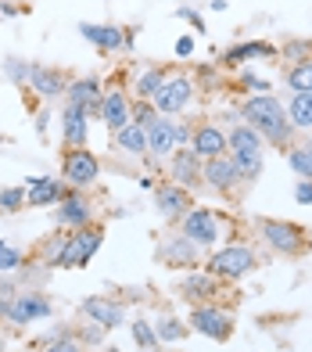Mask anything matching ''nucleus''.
<instances>
[{
    "mask_svg": "<svg viewBox=\"0 0 312 352\" xmlns=\"http://www.w3.org/2000/svg\"><path fill=\"white\" fill-rule=\"evenodd\" d=\"M255 54H273V47H266V43H241V47H233V51L226 54V61H241V58H255Z\"/></svg>",
    "mask_w": 312,
    "mask_h": 352,
    "instance_id": "473e14b6",
    "label": "nucleus"
},
{
    "mask_svg": "<svg viewBox=\"0 0 312 352\" xmlns=\"http://www.w3.org/2000/svg\"><path fill=\"white\" fill-rule=\"evenodd\" d=\"M241 116L248 119V126H255V130L262 133V140H273V144H287L291 140V119L284 104H280L276 98H269V94H259V98H248Z\"/></svg>",
    "mask_w": 312,
    "mask_h": 352,
    "instance_id": "f257e3e1",
    "label": "nucleus"
},
{
    "mask_svg": "<svg viewBox=\"0 0 312 352\" xmlns=\"http://www.w3.org/2000/svg\"><path fill=\"white\" fill-rule=\"evenodd\" d=\"M154 205H158V216H165L173 223V219H183L194 209V198H191V190L180 187V184H162L154 190Z\"/></svg>",
    "mask_w": 312,
    "mask_h": 352,
    "instance_id": "1a4fd4ad",
    "label": "nucleus"
},
{
    "mask_svg": "<svg viewBox=\"0 0 312 352\" xmlns=\"http://www.w3.org/2000/svg\"><path fill=\"white\" fill-rule=\"evenodd\" d=\"M230 158L237 162L244 180H259V173H262V133L255 126L244 122L237 130H230Z\"/></svg>",
    "mask_w": 312,
    "mask_h": 352,
    "instance_id": "f03ea898",
    "label": "nucleus"
},
{
    "mask_svg": "<svg viewBox=\"0 0 312 352\" xmlns=\"http://www.w3.org/2000/svg\"><path fill=\"white\" fill-rule=\"evenodd\" d=\"M154 334H158V342H180L183 334H187V327H180L173 316H162V320H158V331H154Z\"/></svg>",
    "mask_w": 312,
    "mask_h": 352,
    "instance_id": "7c9ffc66",
    "label": "nucleus"
},
{
    "mask_svg": "<svg viewBox=\"0 0 312 352\" xmlns=\"http://www.w3.org/2000/svg\"><path fill=\"white\" fill-rule=\"evenodd\" d=\"M205 184L215 190H233L237 184H244V176L230 155H215V158H205Z\"/></svg>",
    "mask_w": 312,
    "mask_h": 352,
    "instance_id": "ddd939ff",
    "label": "nucleus"
},
{
    "mask_svg": "<svg viewBox=\"0 0 312 352\" xmlns=\"http://www.w3.org/2000/svg\"><path fill=\"white\" fill-rule=\"evenodd\" d=\"M101 241H104V234H101V227H80L69 241H65V248H61V259H58V266H65V270H75V266H86L90 259H93V252L101 248Z\"/></svg>",
    "mask_w": 312,
    "mask_h": 352,
    "instance_id": "39448f33",
    "label": "nucleus"
},
{
    "mask_svg": "<svg viewBox=\"0 0 312 352\" xmlns=\"http://www.w3.org/2000/svg\"><path fill=\"white\" fill-rule=\"evenodd\" d=\"M197 252H201V248L191 241V237L180 234V237H169V241L158 248V259H162L165 266H173V270H197V263H201Z\"/></svg>",
    "mask_w": 312,
    "mask_h": 352,
    "instance_id": "f8f14e48",
    "label": "nucleus"
},
{
    "mask_svg": "<svg viewBox=\"0 0 312 352\" xmlns=\"http://www.w3.org/2000/svg\"><path fill=\"white\" fill-rule=\"evenodd\" d=\"M287 119H291V126H298V130H312V94H294L291 108H287Z\"/></svg>",
    "mask_w": 312,
    "mask_h": 352,
    "instance_id": "bb28decb",
    "label": "nucleus"
},
{
    "mask_svg": "<svg viewBox=\"0 0 312 352\" xmlns=\"http://www.w3.org/2000/svg\"><path fill=\"white\" fill-rule=\"evenodd\" d=\"M22 201H25V190H22V187H8V190H0V209L14 212V209H22Z\"/></svg>",
    "mask_w": 312,
    "mask_h": 352,
    "instance_id": "72a5a7b5",
    "label": "nucleus"
},
{
    "mask_svg": "<svg viewBox=\"0 0 312 352\" xmlns=\"http://www.w3.org/2000/svg\"><path fill=\"white\" fill-rule=\"evenodd\" d=\"M191 51H194V36H183V40L176 43V54H180V58H187Z\"/></svg>",
    "mask_w": 312,
    "mask_h": 352,
    "instance_id": "ea45409f",
    "label": "nucleus"
},
{
    "mask_svg": "<svg viewBox=\"0 0 312 352\" xmlns=\"http://www.w3.org/2000/svg\"><path fill=\"white\" fill-rule=\"evenodd\" d=\"M294 198H298L302 205H312V180H302L298 190H294Z\"/></svg>",
    "mask_w": 312,
    "mask_h": 352,
    "instance_id": "4c0bfd02",
    "label": "nucleus"
},
{
    "mask_svg": "<svg viewBox=\"0 0 312 352\" xmlns=\"http://www.w3.org/2000/svg\"><path fill=\"white\" fill-rule=\"evenodd\" d=\"M58 219L65 223V227H86L90 223V205H86V198H80V195H69V198H61L58 201Z\"/></svg>",
    "mask_w": 312,
    "mask_h": 352,
    "instance_id": "aec40b11",
    "label": "nucleus"
},
{
    "mask_svg": "<svg viewBox=\"0 0 312 352\" xmlns=\"http://www.w3.org/2000/svg\"><path fill=\"white\" fill-rule=\"evenodd\" d=\"M83 313L93 320V324H101V327H119L122 324V306L112 302V298H101V295L83 298Z\"/></svg>",
    "mask_w": 312,
    "mask_h": 352,
    "instance_id": "a211bd4d",
    "label": "nucleus"
},
{
    "mask_svg": "<svg viewBox=\"0 0 312 352\" xmlns=\"http://www.w3.org/2000/svg\"><path fill=\"white\" fill-rule=\"evenodd\" d=\"M259 230H262V241H266L273 252H284V255H302L309 248V237L302 227L284 219H259Z\"/></svg>",
    "mask_w": 312,
    "mask_h": 352,
    "instance_id": "20e7f679",
    "label": "nucleus"
},
{
    "mask_svg": "<svg viewBox=\"0 0 312 352\" xmlns=\"http://www.w3.org/2000/svg\"><path fill=\"white\" fill-rule=\"evenodd\" d=\"M191 327L197 334H205V338H212V342H226L233 334V316L226 309H219V306H194Z\"/></svg>",
    "mask_w": 312,
    "mask_h": 352,
    "instance_id": "423d86ee",
    "label": "nucleus"
},
{
    "mask_svg": "<svg viewBox=\"0 0 312 352\" xmlns=\"http://www.w3.org/2000/svg\"><path fill=\"white\" fill-rule=\"evenodd\" d=\"M183 237H191L197 248H212L215 237H219V227H215V216L208 209H191L183 219Z\"/></svg>",
    "mask_w": 312,
    "mask_h": 352,
    "instance_id": "9d476101",
    "label": "nucleus"
},
{
    "mask_svg": "<svg viewBox=\"0 0 312 352\" xmlns=\"http://www.w3.org/2000/svg\"><path fill=\"white\" fill-rule=\"evenodd\" d=\"M104 352H119V349H104Z\"/></svg>",
    "mask_w": 312,
    "mask_h": 352,
    "instance_id": "a19ab883",
    "label": "nucleus"
},
{
    "mask_svg": "<svg viewBox=\"0 0 312 352\" xmlns=\"http://www.w3.org/2000/svg\"><path fill=\"white\" fill-rule=\"evenodd\" d=\"M65 144L69 148H86V108L69 104L65 111Z\"/></svg>",
    "mask_w": 312,
    "mask_h": 352,
    "instance_id": "5701e85b",
    "label": "nucleus"
},
{
    "mask_svg": "<svg viewBox=\"0 0 312 352\" xmlns=\"http://www.w3.org/2000/svg\"><path fill=\"white\" fill-rule=\"evenodd\" d=\"M180 148V126L173 119L158 116L151 126H147V151L154 155H173Z\"/></svg>",
    "mask_w": 312,
    "mask_h": 352,
    "instance_id": "2eb2a0df",
    "label": "nucleus"
},
{
    "mask_svg": "<svg viewBox=\"0 0 312 352\" xmlns=\"http://www.w3.org/2000/svg\"><path fill=\"white\" fill-rule=\"evenodd\" d=\"M255 266H259V259L248 245H226V248H219L212 255L208 274L215 280H237V277H248Z\"/></svg>",
    "mask_w": 312,
    "mask_h": 352,
    "instance_id": "7ed1b4c3",
    "label": "nucleus"
},
{
    "mask_svg": "<svg viewBox=\"0 0 312 352\" xmlns=\"http://www.w3.org/2000/svg\"><path fill=\"white\" fill-rule=\"evenodd\" d=\"M101 119H104V126L108 130H126V126L133 122V108L126 104V98H122L119 90H108L104 94V101H101Z\"/></svg>",
    "mask_w": 312,
    "mask_h": 352,
    "instance_id": "f3484780",
    "label": "nucleus"
},
{
    "mask_svg": "<svg viewBox=\"0 0 312 352\" xmlns=\"http://www.w3.org/2000/svg\"><path fill=\"white\" fill-rule=\"evenodd\" d=\"M287 87L294 94H312V58L309 61H298V65L287 72Z\"/></svg>",
    "mask_w": 312,
    "mask_h": 352,
    "instance_id": "c756f323",
    "label": "nucleus"
},
{
    "mask_svg": "<svg viewBox=\"0 0 312 352\" xmlns=\"http://www.w3.org/2000/svg\"><path fill=\"white\" fill-rule=\"evenodd\" d=\"M61 195H65V190H61V184L54 176H36V180H29V187H25L29 205H58Z\"/></svg>",
    "mask_w": 312,
    "mask_h": 352,
    "instance_id": "6ab92c4d",
    "label": "nucleus"
},
{
    "mask_svg": "<svg viewBox=\"0 0 312 352\" xmlns=\"http://www.w3.org/2000/svg\"><path fill=\"white\" fill-rule=\"evenodd\" d=\"M65 180L72 187H90L97 180V158L86 148H69L65 151Z\"/></svg>",
    "mask_w": 312,
    "mask_h": 352,
    "instance_id": "9b49d317",
    "label": "nucleus"
},
{
    "mask_svg": "<svg viewBox=\"0 0 312 352\" xmlns=\"http://www.w3.org/2000/svg\"><path fill=\"white\" fill-rule=\"evenodd\" d=\"M191 148H194L201 158H215V155H226V148H230V137L219 130V126L205 122V126H197V130H194V137H191Z\"/></svg>",
    "mask_w": 312,
    "mask_h": 352,
    "instance_id": "dca6fc26",
    "label": "nucleus"
},
{
    "mask_svg": "<svg viewBox=\"0 0 312 352\" xmlns=\"http://www.w3.org/2000/svg\"><path fill=\"white\" fill-rule=\"evenodd\" d=\"M191 98H194V83L187 76H173V79H165L162 83V90L154 94V111L158 116H176V111H183L187 104H191Z\"/></svg>",
    "mask_w": 312,
    "mask_h": 352,
    "instance_id": "0eeeda50",
    "label": "nucleus"
},
{
    "mask_svg": "<svg viewBox=\"0 0 312 352\" xmlns=\"http://www.w3.org/2000/svg\"><path fill=\"white\" fill-rule=\"evenodd\" d=\"M169 169H173V184H180V187H187V190L205 180V158H201L194 148H176Z\"/></svg>",
    "mask_w": 312,
    "mask_h": 352,
    "instance_id": "6e6552de",
    "label": "nucleus"
},
{
    "mask_svg": "<svg viewBox=\"0 0 312 352\" xmlns=\"http://www.w3.org/2000/svg\"><path fill=\"white\" fill-rule=\"evenodd\" d=\"M133 338L140 349H158V334L147 327V320H133Z\"/></svg>",
    "mask_w": 312,
    "mask_h": 352,
    "instance_id": "2f4dec72",
    "label": "nucleus"
},
{
    "mask_svg": "<svg viewBox=\"0 0 312 352\" xmlns=\"http://www.w3.org/2000/svg\"><path fill=\"white\" fill-rule=\"evenodd\" d=\"M180 295L191 298V302L208 298V295H215V277H212V274H187V277L180 280Z\"/></svg>",
    "mask_w": 312,
    "mask_h": 352,
    "instance_id": "b1692460",
    "label": "nucleus"
},
{
    "mask_svg": "<svg viewBox=\"0 0 312 352\" xmlns=\"http://www.w3.org/2000/svg\"><path fill=\"white\" fill-rule=\"evenodd\" d=\"M19 266H22V252H14L0 241V270H19Z\"/></svg>",
    "mask_w": 312,
    "mask_h": 352,
    "instance_id": "f704fd0d",
    "label": "nucleus"
},
{
    "mask_svg": "<svg viewBox=\"0 0 312 352\" xmlns=\"http://www.w3.org/2000/svg\"><path fill=\"white\" fill-rule=\"evenodd\" d=\"M287 162L291 169L302 176V180H312V140H302V144H294L291 155H287Z\"/></svg>",
    "mask_w": 312,
    "mask_h": 352,
    "instance_id": "cd10ccee",
    "label": "nucleus"
},
{
    "mask_svg": "<svg viewBox=\"0 0 312 352\" xmlns=\"http://www.w3.org/2000/svg\"><path fill=\"white\" fill-rule=\"evenodd\" d=\"M115 144H119L122 151H130V155H144V151H147V126L130 122L126 130L115 133Z\"/></svg>",
    "mask_w": 312,
    "mask_h": 352,
    "instance_id": "393cba45",
    "label": "nucleus"
},
{
    "mask_svg": "<svg viewBox=\"0 0 312 352\" xmlns=\"http://www.w3.org/2000/svg\"><path fill=\"white\" fill-rule=\"evenodd\" d=\"M101 90H97V79H75V83L69 87V104H80L86 108V116L90 111H97L101 108Z\"/></svg>",
    "mask_w": 312,
    "mask_h": 352,
    "instance_id": "4be33fe9",
    "label": "nucleus"
},
{
    "mask_svg": "<svg viewBox=\"0 0 312 352\" xmlns=\"http://www.w3.org/2000/svg\"><path fill=\"white\" fill-rule=\"evenodd\" d=\"M33 90H40L43 98H54V94H61L65 90V83H61V76L54 72V69H47V65H33Z\"/></svg>",
    "mask_w": 312,
    "mask_h": 352,
    "instance_id": "a878e982",
    "label": "nucleus"
},
{
    "mask_svg": "<svg viewBox=\"0 0 312 352\" xmlns=\"http://www.w3.org/2000/svg\"><path fill=\"white\" fill-rule=\"evenodd\" d=\"M176 14H180V19H187V22H191V25L197 29V33H201V29H205V22H201V14H197V11H191V8H180Z\"/></svg>",
    "mask_w": 312,
    "mask_h": 352,
    "instance_id": "e433bc0d",
    "label": "nucleus"
},
{
    "mask_svg": "<svg viewBox=\"0 0 312 352\" xmlns=\"http://www.w3.org/2000/svg\"><path fill=\"white\" fill-rule=\"evenodd\" d=\"M80 33H83V40H90L93 47H101V51H115V47L126 43L122 29H115V25H90V22H83Z\"/></svg>",
    "mask_w": 312,
    "mask_h": 352,
    "instance_id": "412c9836",
    "label": "nucleus"
},
{
    "mask_svg": "<svg viewBox=\"0 0 312 352\" xmlns=\"http://www.w3.org/2000/svg\"><path fill=\"white\" fill-rule=\"evenodd\" d=\"M4 313H8L11 324H33V320H47V316H51V302H47L43 295L25 292V295L14 298Z\"/></svg>",
    "mask_w": 312,
    "mask_h": 352,
    "instance_id": "4468645a",
    "label": "nucleus"
},
{
    "mask_svg": "<svg viewBox=\"0 0 312 352\" xmlns=\"http://www.w3.org/2000/svg\"><path fill=\"white\" fill-rule=\"evenodd\" d=\"M162 83H165V69L144 72V76L136 79V98H140V101H154V94L162 90Z\"/></svg>",
    "mask_w": 312,
    "mask_h": 352,
    "instance_id": "c85d7f7f",
    "label": "nucleus"
},
{
    "mask_svg": "<svg viewBox=\"0 0 312 352\" xmlns=\"http://www.w3.org/2000/svg\"><path fill=\"white\" fill-rule=\"evenodd\" d=\"M47 352H83V345H80V342H72V338H65V342H54Z\"/></svg>",
    "mask_w": 312,
    "mask_h": 352,
    "instance_id": "58836bf2",
    "label": "nucleus"
},
{
    "mask_svg": "<svg viewBox=\"0 0 312 352\" xmlns=\"http://www.w3.org/2000/svg\"><path fill=\"white\" fill-rule=\"evenodd\" d=\"M154 119H158V116H154V104H151V101H136V108H133V122L151 126Z\"/></svg>",
    "mask_w": 312,
    "mask_h": 352,
    "instance_id": "c9c22d12",
    "label": "nucleus"
}]
</instances>
